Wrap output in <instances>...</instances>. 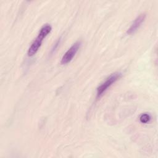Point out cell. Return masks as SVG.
Returning a JSON list of instances; mask_svg holds the SVG:
<instances>
[{
    "mask_svg": "<svg viewBox=\"0 0 158 158\" xmlns=\"http://www.w3.org/2000/svg\"><path fill=\"white\" fill-rule=\"evenodd\" d=\"M51 30L52 27L49 24H45L41 27L37 37L31 43V46H30L28 50L27 54L29 57L34 56L38 52V51L41 46L43 39L48 35V34L51 32Z\"/></svg>",
    "mask_w": 158,
    "mask_h": 158,
    "instance_id": "obj_1",
    "label": "cell"
},
{
    "mask_svg": "<svg viewBox=\"0 0 158 158\" xmlns=\"http://www.w3.org/2000/svg\"><path fill=\"white\" fill-rule=\"evenodd\" d=\"M122 77V73L120 72H115L110 75L106 80L101 83L96 89V98H100L104 92L115 82L119 80Z\"/></svg>",
    "mask_w": 158,
    "mask_h": 158,
    "instance_id": "obj_2",
    "label": "cell"
},
{
    "mask_svg": "<svg viewBox=\"0 0 158 158\" xmlns=\"http://www.w3.org/2000/svg\"><path fill=\"white\" fill-rule=\"evenodd\" d=\"M81 41H77L66 51V52L64 54L61 59V64L64 65L68 64L73 59V58L79 50L81 46Z\"/></svg>",
    "mask_w": 158,
    "mask_h": 158,
    "instance_id": "obj_3",
    "label": "cell"
},
{
    "mask_svg": "<svg viewBox=\"0 0 158 158\" xmlns=\"http://www.w3.org/2000/svg\"><path fill=\"white\" fill-rule=\"evenodd\" d=\"M146 19V14H141L139 15L133 22L130 28L127 30V34L131 35L135 33L138 29L140 27L141 24L143 23Z\"/></svg>",
    "mask_w": 158,
    "mask_h": 158,
    "instance_id": "obj_4",
    "label": "cell"
},
{
    "mask_svg": "<svg viewBox=\"0 0 158 158\" xmlns=\"http://www.w3.org/2000/svg\"><path fill=\"white\" fill-rule=\"evenodd\" d=\"M150 120H151V116L149 114H147V113L143 114L139 117V120L143 123H146L149 122Z\"/></svg>",
    "mask_w": 158,
    "mask_h": 158,
    "instance_id": "obj_5",
    "label": "cell"
}]
</instances>
